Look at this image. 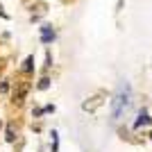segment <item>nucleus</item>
<instances>
[{
	"mask_svg": "<svg viewBox=\"0 0 152 152\" xmlns=\"http://www.w3.org/2000/svg\"><path fill=\"white\" fill-rule=\"evenodd\" d=\"M41 39H43V43H50L52 39H55V32H52V27H41Z\"/></svg>",
	"mask_w": 152,
	"mask_h": 152,
	"instance_id": "obj_2",
	"label": "nucleus"
},
{
	"mask_svg": "<svg viewBox=\"0 0 152 152\" xmlns=\"http://www.w3.org/2000/svg\"><path fill=\"white\" fill-rule=\"evenodd\" d=\"M148 123H150V118H148V114H145V111H141V114H139V121L134 123V127H141V125H148Z\"/></svg>",
	"mask_w": 152,
	"mask_h": 152,
	"instance_id": "obj_3",
	"label": "nucleus"
},
{
	"mask_svg": "<svg viewBox=\"0 0 152 152\" xmlns=\"http://www.w3.org/2000/svg\"><path fill=\"white\" fill-rule=\"evenodd\" d=\"M32 61H34V59L27 57V59H25V66H23V68H25V70H32Z\"/></svg>",
	"mask_w": 152,
	"mask_h": 152,
	"instance_id": "obj_4",
	"label": "nucleus"
},
{
	"mask_svg": "<svg viewBox=\"0 0 152 152\" xmlns=\"http://www.w3.org/2000/svg\"><path fill=\"white\" fill-rule=\"evenodd\" d=\"M127 107H129V84L123 82L121 86H118V93H116V98H114V104H111V116H114V118H121V114Z\"/></svg>",
	"mask_w": 152,
	"mask_h": 152,
	"instance_id": "obj_1",
	"label": "nucleus"
},
{
	"mask_svg": "<svg viewBox=\"0 0 152 152\" xmlns=\"http://www.w3.org/2000/svg\"><path fill=\"white\" fill-rule=\"evenodd\" d=\"M48 82H50V80H45V77H43V80H41V84H39V89H48Z\"/></svg>",
	"mask_w": 152,
	"mask_h": 152,
	"instance_id": "obj_5",
	"label": "nucleus"
},
{
	"mask_svg": "<svg viewBox=\"0 0 152 152\" xmlns=\"http://www.w3.org/2000/svg\"><path fill=\"white\" fill-rule=\"evenodd\" d=\"M7 139L14 141V127H9V129H7Z\"/></svg>",
	"mask_w": 152,
	"mask_h": 152,
	"instance_id": "obj_6",
	"label": "nucleus"
}]
</instances>
